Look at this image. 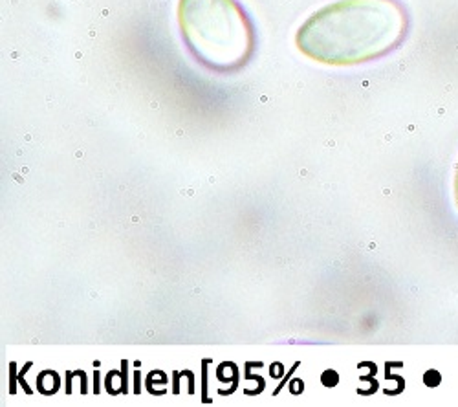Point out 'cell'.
Here are the masks:
<instances>
[{
    "instance_id": "obj_4",
    "label": "cell",
    "mask_w": 458,
    "mask_h": 407,
    "mask_svg": "<svg viewBox=\"0 0 458 407\" xmlns=\"http://www.w3.org/2000/svg\"><path fill=\"white\" fill-rule=\"evenodd\" d=\"M453 190H454V202H456V208H458V165H456V171H454V183H453Z\"/></svg>"
},
{
    "instance_id": "obj_3",
    "label": "cell",
    "mask_w": 458,
    "mask_h": 407,
    "mask_svg": "<svg viewBox=\"0 0 458 407\" xmlns=\"http://www.w3.org/2000/svg\"><path fill=\"white\" fill-rule=\"evenodd\" d=\"M323 384H325V386H335V384H337V375H335L334 371H327V373L323 375Z\"/></svg>"
},
{
    "instance_id": "obj_1",
    "label": "cell",
    "mask_w": 458,
    "mask_h": 407,
    "mask_svg": "<svg viewBox=\"0 0 458 407\" xmlns=\"http://www.w3.org/2000/svg\"><path fill=\"white\" fill-rule=\"evenodd\" d=\"M407 31L409 15L398 0H339L304 22L297 47L325 64H360L396 50Z\"/></svg>"
},
{
    "instance_id": "obj_2",
    "label": "cell",
    "mask_w": 458,
    "mask_h": 407,
    "mask_svg": "<svg viewBox=\"0 0 458 407\" xmlns=\"http://www.w3.org/2000/svg\"><path fill=\"white\" fill-rule=\"evenodd\" d=\"M182 37L199 63L229 73L253 55L255 31L237 0H180Z\"/></svg>"
}]
</instances>
